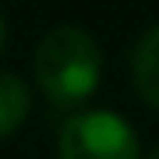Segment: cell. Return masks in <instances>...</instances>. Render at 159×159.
<instances>
[{
	"label": "cell",
	"mask_w": 159,
	"mask_h": 159,
	"mask_svg": "<svg viewBox=\"0 0 159 159\" xmlns=\"http://www.w3.org/2000/svg\"><path fill=\"white\" fill-rule=\"evenodd\" d=\"M32 74H35V85L57 106H78L99 85L102 50L78 25H53L35 43Z\"/></svg>",
	"instance_id": "cell-1"
},
{
	"label": "cell",
	"mask_w": 159,
	"mask_h": 159,
	"mask_svg": "<svg viewBox=\"0 0 159 159\" xmlns=\"http://www.w3.org/2000/svg\"><path fill=\"white\" fill-rule=\"evenodd\" d=\"M60 159H142L138 134L113 110H81L60 124Z\"/></svg>",
	"instance_id": "cell-2"
},
{
	"label": "cell",
	"mask_w": 159,
	"mask_h": 159,
	"mask_svg": "<svg viewBox=\"0 0 159 159\" xmlns=\"http://www.w3.org/2000/svg\"><path fill=\"white\" fill-rule=\"evenodd\" d=\"M131 74H134V85H138V92H142V99L159 110V25L145 29L142 39L134 43Z\"/></svg>",
	"instance_id": "cell-3"
},
{
	"label": "cell",
	"mask_w": 159,
	"mask_h": 159,
	"mask_svg": "<svg viewBox=\"0 0 159 159\" xmlns=\"http://www.w3.org/2000/svg\"><path fill=\"white\" fill-rule=\"evenodd\" d=\"M32 110V92L18 74L0 71V138H7Z\"/></svg>",
	"instance_id": "cell-4"
},
{
	"label": "cell",
	"mask_w": 159,
	"mask_h": 159,
	"mask_svg": "<svg viewBox=\"0 0 159 159\" xmlns=\"http://www.w3.org/2000/svg\"><path fill=\"white\" fill-rule=\"evenodd\" d=\"M4 39H7V21H4V14H0V46H4Z\"/></svg>",
	"instance_id": "cell-5"
},
{
	"label": "cell",
	"mask_w": 159,
	"mask_h": 159,
	"mask_svg": "<svg viewBox=\"0 0 159 159\" xmlns=\"http://www.w3.org/2000/svg\"><path fill=\"white\" fill-rule=\"evenodd\" d=\"M145 159H159V148H152V152H148V156H145Z\"/></svg>",
	"instance_id": "cell-6"
}]
</instances>
